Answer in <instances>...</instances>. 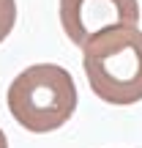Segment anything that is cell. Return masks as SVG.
<instances>
[{
	"label": "cell",
	"instance_id": "7a4b0ae2",
	"mask_svg": "<svg viewBox=\"0 0 142 148\" xmlns=\"http://www.w3.org/2000/svg\"><path fill=\"white\" fill-rule=\"evenodd\" d=\"M8 112L22 129L47 134L66 126L77 110L74 77L58 63H33L14 77L5 93Z\"/></svg>",
	"mask_w": 142,
	"mask_h": 148
},
{
	"label": "cell",
	"instance_id": "3957f363",
	"mask_svg": "<svg viewBox=\"0 0 142 148\" xmlns=\"http://www.w3.org/2000/svg\"><path fill=\"white\" fill-rule=\"evenodd\" d=\"M60 25L77 47L115 25H139L137 0H60Z\"/></svg>",
	"mask_w": 142,
	"mask_h": 148
},
{
	"label": "cell",
	"instance_id": "277c9868",
	"mask_svg": "<svg viewBox=\"0 0 142 148\" xmlns=\"http://www.w3.org/2000/svg\"><path fill=\"white\" fill-rule=\"evenodd\" d=\"M16 25V0H0V44Z\"/></svg>",
	"mask_w": 142,
	"mask_h": 148
},
{
	"label": "cell",
	"instance_id": "5b68a950",
	"mask_svg": "<svg viewBox=\"0 0 142 148\" xmlns=\"http://www.w3.org/2000/svg\"><path fill=\"white\" fill-rule=\"evenodd\" d=\"M0 148H8V140H5V134H3V129H0Z\"/></svg>",
	"mask_w": 142,
	"mask_h": 148
},
{
	"label": "cell",
	"instance_id": "6da1fadb",
	"mask_svg": "<svg viewBox=\"0 0 142 148\" xmlns=\"http://www.w3.org/2000/svg\"><path fill=\"white\" fill-rule=\"evenodd\" d=\"M88 85L101 101L128 107L142 101V30L115 25L96 33L82 47Z\"/></svg>",
	"mask_w": 142,
	"mask_h": 148
}]
</instances>
